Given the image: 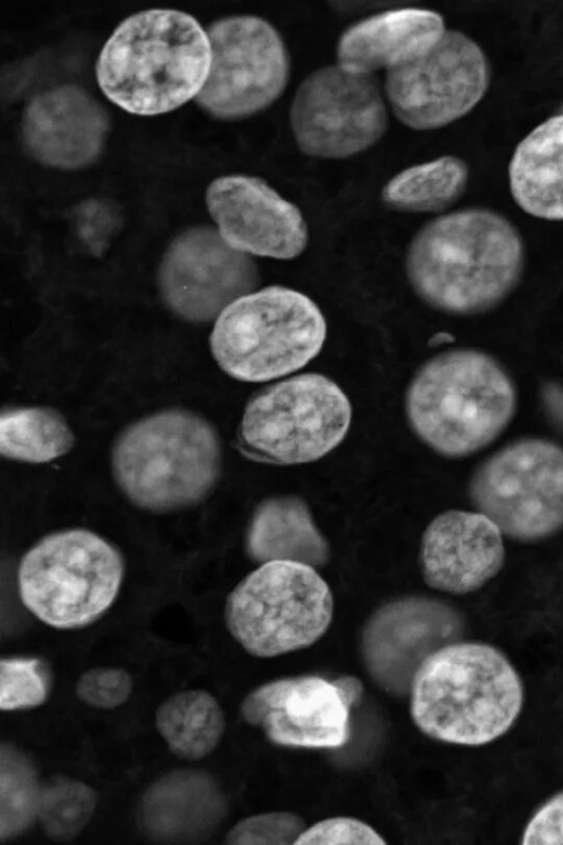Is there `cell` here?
Segmentation results:
<instances>
[{
    "label": "cell",
    "instance_id": "1",
    "mask_svg": "<svg viewBox=\"0 0 563 845\" xmlns=\"http://www.w3.org/2000/svg\"><path fill=\"white\" fill-rule=\"evenodd\" d=\"M523 245L500 215L466 209L428 222L412 239L406 260L412 288L430 306L455 315L489 310L520 279Z\"/></svg>",
    "mask_w": 563,
    "mask_h": 845
},
{
    "label": "cell",
    "instance_id": "2",
    "mask_svg": "<svg viewBox=\"0 0 563 845\" xmlns=\"http://www.w3.org/2000/svg\"><path fill=\"white\" fill-rule=\"evenodd\" d=\"M211 65L206 29L189 13L154 8L122 20L102 46L96 78L124 111L156 116L196 98Z\"/></svg>",
    "mask_w": 563,
    "mask_h": 845
},
{
    "label": "cell",
    "instance_id": "3",
    "mask_svg": "<svg viewBox=\"0 0 563 845\" xmlns=\"http://www.w3.org/2000/svg\"><path fill=\"white\" fill-rule=\"evenodd\" d=\"M410 716L431 739L482 746L506 734L523 705V684L497 648L455 641L428 655L411 681Z\"/></svg>",
    "mask_w": 563,
    "mask_h": 845
},
{
    "label": "cell",
    "instance_id": "4",
    "mask_svg": "<svg viewBox=\"0 0 563 845\" xmlns=\"http://www.w3.org/2000/svg\"><path fill=\"white\" fill-rule=\"evenodd\" d=\"M417 437L446 458L489 446L511 421L517 392L501 364L485 352L459 349L424 363L406 394Z\"/></svg>",
    "mask_w": 563,
    "mask_h": 845
},
{
    "label": "cell",
    "instance_id": "5",
    "mask_svg": "<svg viewBox=\"0 0 563 845\" xmlns=\"http://www.w3.org/2000/svg\"><path fill=\"white\" fill-rule=\"evenodd\" d=\"M113 478L136 507L167 513L203 501L218 482L221 446L201 416L166 409L128 426L111 451Z\"/></svg>",
    "mask_w": 563,
    "mask_h": 845
},
{
    "label": "cell",
    "instance_id": "6",
    "mask_svg": "<svg viewBox=\"0 0 563 845\" xmlns=\"http://www.w3.org/2000/svg\"><path fill=\"white\" fill-rule=\"evenodd\" d=\"M327 337L325 319L305 294L269 286L231 303L214 320L210 350L220 369L241 382H266L314 359Z\"/></svg>",
    "mask_w": 563,
    "mask_h": 845
},
{
    "label": "cell",
    "instance_id": "7",
    "mask_svg": "<svg viewBox=\"0 0 563 845\" xmlns=\"http://www.w3.org/2000/svg\"><path fill=\"white\" fill-rule=\"evenodd\" d=\"M124 575L120 551L84 528L48 534L21 558L16 584L23 606L55 629H78L114 603Z\"/></svg>",
    "mask_w": 563,
    "mask_h": 845
},
{
    "label": "cell",
    "instance_id": "8",
    "mask_svg": "<svg viewBox=\"0 0 563 845\" xmlns=\"http://www.w3.org/2000/svg\"><path fill=\"white\" fill-rule=\"evenodd\" d=\"M333 595L316 568L297 561L261 563L230 592L225 626L251 656L274 658L308 648L329 629Z\"/></svg>",
    "mask_w": 563,
    "mask_h": 845
},
{
    "label": "cell",
    "instance_id": "9",
    "mask_svg": "<svg viewBox=\"0 0 563 845\" xmlns=\"http://www.w3.org/2000/svg\"><path fill=\"white\" fill-rule=\"evenodd\" d=\"M351 419V403L335 382L318 373L296 375L253 395L238 429V448L267 464L313 462L343 441Z\"/></svg>",
    "mask_w": 563,
    "mask_h": 845
},
{
    "label": "cell",
    "instance_id": "10",
    "mask_svg": "<svg viewBox=\"0 0 563 845\" xmlns=\"http://www.w3.org/2000/svg\"><path fill=\"white\" fill-rule=\"evenodd\" d=\"M467 492L506 537L547 539L563 529V448L541 438L516 440L476 468Z\"/></svg>",
    "mask_w": 563,
    "mask_h": 845
},
{
    "label": "cell",
    "instance_id": "11",
    "mask_svg": "<svg viewBox=\"0 0 563 845\" xmlns=\"http://www.w3.org/2000/svg\"><path fill=\"white\" fill-rule=\"evenodd\" d=\"M211 45L208 77L197 105L212 117L236 120L276 101L289 77V56L278 31L255 15L218 19L206 29Z\"/></svg>",
    "mask_w": 563,
    "mask_h": 845
},
{
    "label": "cell",
    "instance_id": "12",
    "mask_svg": "<svg viewBox=\"0 0 563 845\" xmlns=\"http://www.w3.org/2000/svg\"><path fill=\"white\" fill-rule=\"evenodd\" d=\"M289 119L299 149L319 158H344L363 152L387 129V111L376 78L340 65L319 68L299 85Z\"/></svg>",
    "mask_w": 563,
    "mask_h": 845
},
{
    "label": "cell",
    "instance_id": "13",
    "mask_svg": "<svg viewBox=\"0 0 563 845\" xmlns=\"http://www.w3.org/2000/svg\"><path fill=\"white\" fill-rule=\"evenodd\" d=\"M488 83L481 47L451 30L422 55L388 69L385 90L399 121L413 130H432L468 113Z\"/></svg>",
    "mask_w": 563,
    "mask_h": 845
},
{
    "label": "cell",
    "instance_id": "14",
    "mask_svg": "<svg viewBox=\"0 0 563 845\" xmlns=\"http://www.w3.org/2000/svg\"><path fill=\"white\" fill-rule=\"evenodd\" d=\"M256 263L221 238L217 228L200 226L177 235L158 267L165 306L194 323L216 320L235 299L258 284Z\"/></svg>",
    "mask_w": 563,
    "mask_h": 845
},
{
    "label": "cell",
    "instance_id": "15",
    "mask_svg": "<svg viewBox=\"0 0 563 845\" xmlns=\"http://www.w3.org/2000/svg\"><path fill=\"white\" fill-rule=\"evenodd\" d=\"M351 709L333 680L303 674L256 687L242 700L240 714L274 745L329 749L347 742Z\"/></svg>",
    "mask_w": 563,
    "mask_h": 845
},
{
    "label": "cell",
    "instance_id": "16",
    "mask_svg": "<svg viewBox=\"0 0 563 845\" xmlns=\"http://www.w3.org/2000/svg\"><path fill=\"white\" fill-rule=\"evenodd\" d=\"M206 205L221 238L240 252L290 260L307 245L308 229L298 207L262 178L218 177L207 188Z\"/></svg>",
    "mask_w": 563,
    "mask_h": 845
},
{
    "label": "cell",
    "instance_id": "17",
    "mask_svg": "<svg viewBox=\"0 0 563 845\" xmlns=\"http://www.w3.org/2000/svg\"><path fill=\"white\" fill-rule=\"evenodd\" d=\"M461 628L450 606L426 597H406L378 608L362 634V655L373 679L394 694L409 692L421 661L446 645Z\"/></svg>",
    "mask_w": 563,
    "mask_h": 845
},
{
    "label": "cell",
    "instance_id": "18",
    "mask_svg": "<svg viewBox=\"0 0 563 845\" xmlns=\"http://www.w3.org/2000/svg\"><path fill=\"white\" fill-rule=\"evenodd\" d=\"M503 533L479 512L449 509L423 531L419 561L426 584L450 594L477 591L505 562Z\"/></svg>",
    "mask_w": 563,
    "mask_h": 845
},
{
    "label": "cell",
    "instance_id": "19",
    "mask_svg": "<svg viewBox=\"0 0 563 845\" xmlns=\"http://www.w3.org/2000/svg\"><path fill=\"white\" fill-rule=\"evenodd\" d=\"M21 129L24 146L36 161L51 167L77 169L100 155L109 116L81 87L60 85L31 99Z\"/></svg>",
    "mask_w": 563,
    "mask_h": 845
},
{
    "label": "cell",
    "instance_id": "20",
    "mask_svg": "<svg viewBox=\"0 0 563 845\" xmlns=\"http://www.w3.org/2000/svg\"><path fill=\"white\" fill-rule=\"evenodd\" d=\"M222 813L223 798L210 773L181 769L148 786L140 801L137 824L155 842L196 843L212 833Z\"/></svg>",
    "mask_w": 563,
    "mask_h": 845
},
{
    "label": "cell",
    "instance_id": "21",
    "mask_svg": "<svg viewBox=\"0 0 563 845\" xmlns=\"http://www.w3.org/2000/svg\"><path fill=\"white\" fill-rule=\"evenodd\" d=\"M441 14L420 8L384 11L350 25L340 36L338 65L363 74L387 70L422 55L444 34Z\"/></svg>",
    "mask_w": 563,
    "mask_h": 845
},
{
    "label": "cell",
    "instance_id": "22",
    "mask_svg": "<svg viewBox=\"0 0 563 845\" xmlns=\"http://www.w3.org/2000/svg\"><path fill=\"white\" fill-rule=\"evenodd\" d=\"M509 186L527 213L563 220V112L531 130L517 145L509 163Z\"/></svg>",
    "mask_w": 563,
    "mask_h": 845
},
{
    "label": "cell",
    "instance_id": "23",
    "mask_svg": "<svg viewBox=\"0 0 563 845\" xmlns=\"http://www.w3.org/2000/svg\"><path fill=\"white\" fill-rule=\"evenodd\" d=\"M246 553L258 563L297 561L323 566L329 547L307 504L295 496L273 497L255 509L246 533Z\"/></svg>",
    "mask_w": 563,
    "mask_h": 845
},
{
    "label": "cell",
    "instance_id": "24",
    "mask_svg": "<svg viewBox=\"0 0 563 845\" xmlns=\"http://www.w3.org/2000/svg\"><path fill=\"white\" fill-rule=\"evenodd\" d=\"M154 723L169 751L185 760L212 753L225 729L223 710L206 690L172 694L157 706Z\"/></svg>",
    "mask_w": 563,
    "mask_h": 845
},
{
    "label": "cell",
    "instance_id": "25",
    "mask_svg": "<svg viewBox=\"0 0 563 845\" xmlns=\"http://www.w3.org/2000/svg\"><path fill=\"white\" fill-rule=\"evenodd\" d=\"M74 443L71 428L55 409L15 406L1 411L0 452L7 459L47 463L68 453Z\"/></svg>",
    "mask_w": 563,
    "mask_h": 845
},
{
    "label": "cell",
    "instance_id": "26",
    "mask_svg": "<svg viewBox=\"0 0 563 845\" xmlns=\"http://www.w3.org/2000/svg\"><path fill=\"white\" fill-rule=\"evenodd\" d=\"M467 165L455 156H441L410 166L388 180L382 198L389 207L410 212L440 211L464 191Z\"/></svg>",
    "mask_w": 563,
    "mask_h": 845
},
{
    "label": "cell",
    "instance_id": "27",
    "mask_svg": "<svg viewBox=\"0 0 563 845\" xmlns=\"http://www.w3.org/2000/svg\"><path fill=\"white\" fill-rule=\"evenodd\" d=\"M41 784L34 761L11 743L0 745V841L15 839L37 820Z\"/></svg>",
    "mask_w": 563,
    "mask_h": 845
},
{
    "label": "cell",
    "instance_id": "28",
    "mask_svg": "<svg viewBox=\"0 0 563 845\" xmlns=\"http://www.w3.org/2000/svg\"><path fill=\"white\" fill-rule=\"evenodd\" d=\"M97 803L92 787L66 775H54L41 784L36 819L47 838L70 841L90 822Z\"/></svg>",
    "mask_w": 563,
    "mask_h": 845
},
{
    "label": "cell",
    "instance_id": "29",
    "mask_svg": "<svg viewBox=\"0 0 563 845\" xmlns=\"http://www.w3.org/2000/svg\"><path fill=\"white\" fill-rule=\"evenodd\" d=\"M49 662L37 656L0 659V710L19 712L43 705L53 690Z\"/></svg>",
    "mask_w": 563,
    "mask_h": 845
},
{
    "label": "cell",
    "instance_id": "30",
    "mask_svg": "<svg viewBox=\"0 0 563 845\" xmlns=\"http://www.w3.org/2000/svg\"><path fill=\"white\" fill-rule=\"evenodd\" d=\"M305 820L289 811H273L244 817L225 834L228 845H294L306 828Z\"/></svg>",
    "mask_w": 563,
    "mask_h": 845
},
{
    "label": "cell",
    "instance_id": "31",
    "mask_svg": "<svg viewBox=\"0 0 563 845\" xmlns=\"http://www.w3.org/2000/svg\"><path fill=\"white\" fill-rule=\"evenodd\" d=\"M133 691L131 674L123 668L95 667L76 681L75 694L88 706L112 710L124 704Z\"/></svg>",
    "mask_w": 563,
    "mask_h": 845
},
{
    "label": "cell",
    "instance_id": "32",
    "mask_svg": "<svg viewBox=\"0 0 563 845\" xmlns=\"http://www.w3.org/2000/svg\"><path fill=\"white\" fill-rule=\"evenodd\" d=\"M295 844L386 845L387 842L373 826L360 819L352 816H332L306 827L296 839Z\"/></svg>",
    "mask_w": 563,
    "mask_h": 845
},
{
    "label": "cell",
    "instance_id": "33",
    "mask_svg": "<svg viewBox=\"0 0 563 845\" xmlns=\"http://www.w3.org/2000/svg\"><path fill=\"white\" fill-rule=\"evenodd\" d=\"M522 845H563V790L542 803L528 821Z\"/></svg>",
    "mask_w": 563,
    "mask_h": 845
},
{
    "label": "cell",
    "instance_id": "34",
    "mask_svg": "<svg viewBox=\"0 0 563 845\" xmlns=\"http://www.w3.org/2000/svg\"><path fill=\"white\" fill-rule=\"evenodd\" d=\"M341 689L344 698L351 706L358 704L363 698L364 687L362 681L354 676H341L333 679Z\"/></svg>",
    "mask_w": 563,
    "mask_h": 845
},
{
    "label": "cell",
    "instance_id": "35",
    "mask_svg": "<svg viewBox=\"0 0 563 845\" xmlns=\"http://www.w3.org/2000/svg\"><path fill=\"white\" fill-rule=\"evenodd\" d=\"M453 338L449 333H437L430 341L431 345H438L444 342L452 341Z\"/></svg>",
    "mask_w": 563,
    "mask_h": 845
},
{
    "label": "cell",
    "instance_id": "36",
    "mask_svg": "<svg viewBox=\"0 0 563 845\" xmlns=\"http://www.w3.org/2000/svg\"><path fill=\"white\" fill-rule=\"evenodd\" d=\"M561 112H563V107H562V109H561Z\"/></svg>",
    "mask_w": 563,
    "mask_h": 845
}]
</instances>
